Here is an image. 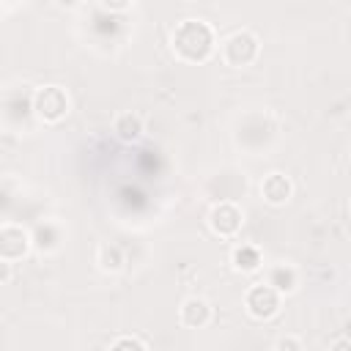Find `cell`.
Here are the masks:
<instances>
[{"label":"cell","mask_w":351,"mask_h":351,"mask_svg":"<svg viewBox=\"0 0 351 351\" xmlns=\"http://www.w3.org/2000/svg\"><path fill=\"white\" fill-rule=\"evenodd\" d=\"M170 44H173V52L176 58L186 60V63H203L211 52H214V30L208 22L203 19H184L173 27V36H170Z\"/></svg>","instance_id":"cell-1"},{"label":"cell","mask_w":351,"mask_h":351,"mask_svg":"<svg viewBox=\"0 0 351 351\" xmlns=\"http://www.w3.org/2000/svg\"><path fill=\"white\" fill-rule=\"evenodd\" d=\"M261 55V41L252 30H233L225 41H222V60L233 69H244L252 66Z\"/></svg>","instance_id":"cell-2"},{"label":"cell","mask_w":351,"mask_h":351,"mask_svg":"<svg viewBox=\"0 0 351 351\" xmlns=\"http://www.w3.org/2000/svg\"><path fill=\"white\" fill-rule=\"evenodd\" d=\"M71 110L69 93L60 85H41L33 93V112L44 123H60Z\"/></svg>","instance_id":"cell-3"},{"label":"cell","mask_w":351,"mask_h":351,"mask_svg":"<svg viewBox=\"0 0 351 351\" xmlns=\"http://www.w3.org/2000/svg\"><path fill=\"white\" fill-rule=\"evenodd\" d=\"M280 302H282V296H280L271 285H266V282H255V285H250L247 293H244V310H247V315L255 318V321H269V318H274V315L280 313Z\"/></svg>","instance_id":"cell-4"},{"label":"cell","mask_w":351,"mask_h":351,"mask_svg":"<svg viewBox=\"0 0 351 351\" xmlns=\"http://www.w3.org/2000/svg\"><path fill=\"white\" fill-rule=\"evenodd\" d=\"M244 225V214L236 203H217L211 211H208V228L219 236V239H233Z\"/></svg>","instance_id":"cell-5"},{"label":"cell","mask_w":351,"mask_h":351,"mask_svg":"<svg viewBox=\"0 0 351 351\" xmlns=\"http://www.w3.org/2000/svg\"><path fill=\"white\" fill-rule=\"evenodd\" d=\"M30 233L19 225H0V261L16 263L30 252Z\"/></svg>","instance_id":"cell-6"},{"label":"cell","mask_w":351,"mask_h":351,"mask_svg":"<svg viewBox=\"0 0 351 351\" xmlns=\"http://www.w3.org/2000/svg\"><path fill=\"white\" fill-rule=\"evenodd\" d=\"M291 195H293V181H291L285 173H269V176L261 181V197H263L269 206H274V208L285 206V203L291 200Z\"/></svg>","instance_id":"cell-7"},{"label":"cell","mask_w":351,"mask_h":351,"mask_svg":"<svg viewBox=\"0 0 351 351\" xmlns=\"http://www.w3.org/2000/svg\"><path fill=\"white\" fill-rule=\"evenodd\" d=\"M178 321L186 326V329H203L211 324V304L208 299L203 296H189L181 302L178 307Z\"/></svg>","instance_id":"cell-8"},{"label":"cell","mask_w":351,"mask_h":351,"mask_svg":"<svg viewBox=\"0 0 351 351\" xmlns=\"http://www.w3.org/2000/svg\"><path fill=\"white\" fill-rule=\"evenodd\" d=\"M266 285H271L280 296H288L299 288V271L291 266V263H274L269 269V277H266Z\"/></svg>","instance_id":"cell-9"},{"label":"cell","mask_w":351,"mask_h":351,"mask_svg":"<svg viewBox=\"0 0 351 351\" xmlns=\"http://www.w3.org/2000/svg\"><path fill=\"white\" fill-rule=\"evenodd\" d=\"M230 266H233L236 271H241V274H255V271L263 266V255H261V250L252 247V244H239V247H233V252H230Z\"/></svg>","instance_id":"cell-10"},{"label":"cell","mask_w":351,"mask_h":351,"mask_svg":"<svg viewBox=\"0 0 351 351\" xmlns=\"http://www.w3.org/2000/svg\"><path fill=\"white\" fill-rule=\"evenodd\" d=\"M126 258H123V250L118 244H101L96 250V266L104 271V274H118L123 269Z\"/></svg>","instance_id":"cell-11"},{"label":"cell","mask_w":351,"mask_h":351,"mask_svg":"<svg viewBox=\"0 0 351 351\" xmlns=\"http://www.w3.org/2000/svg\"><path fill=\"white\" fill-rule=\"evenodd\" d=\"M112 132H115L121 140L132 143V140H137V137L143 134V118H140L137 112H121V115L112 121Z\"/></svg>","instance_id":"cell-12"},{"label":"cell","mask_w":351,"mask_h":351,"mask_svg":"<svg viewBox=\"0 0 351 351\" xmlns=\"http://www.w3.org/2000/svg\"><path fill=\"white\" fill-rule=\"evenodd\" d=\"M110 351H148V346L134 335H121L110 343Z\"/></svg>","instance_id":"cell-13"},{"label":"cell","mask_w":351,"mask_h":351,"mask_svg":"<svg viewBox=\"0 0 351 351\" xmlns=\"http://www.w3.org/2000/svg\"><path fill=\"white\" fill-rule=\"evenodd\" d=\"M274 351H302V340L296 335H282V337H277Z\"/></svg>","instance_id":"cell-14"},{"label":"cell","mask_w":351,"mask_h":351,"mask_svg":"<svg viewBox=\"0 0 351 351\" xmlns=\"http://www.w3.org/2000/svg\"><path fill=\"white\" fill-rule=\"evenodd\" d=\"M11 280H14V263L0 261V285H5V282H11Z\"/></svg>","instance_id":"cell-15"},{"label":"cell","mask_w":351,"mask_h":351,"mask_svg":"<svg viewBox=\"0 0 351 351\" xmlns=\"http://www.w3.org/2000/svg\"><path fill=\"white\" fill-rule=\"evenodd\" d=\"M329 351H351V340H348L346 335H340V337H335V340H332Z\"/></svg>","instance_id":"cell-16"},{"label":"cell","mask_w":351,"mask_h":351,"mask_svg":"<svg viewBox=\"0 0 351 351\" xmlns=\"http://www.w3.org/2000/svg\"><path fill=\"white\" fill-rule=\"evenodd\" d=\"M101 8L104 11H126V8H132V3H101Z\"/></svg>","instance_id":"cell-17"}]
</instances>
